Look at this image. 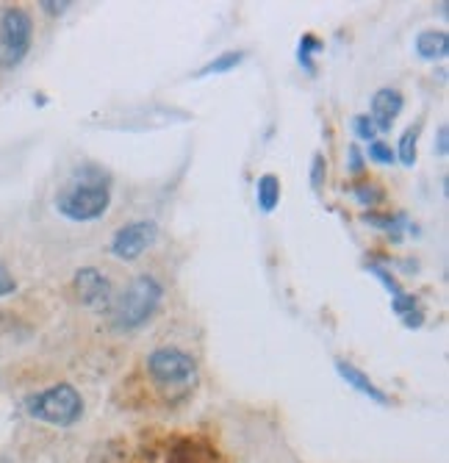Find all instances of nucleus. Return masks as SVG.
Here are the masks:
<instances>
[{
  "mask_svg": "<svg viewBox=\"0 0 449 463\" xmlns=\"http://www.w3.org/2000/svg\"><path fill=\"white\" fill-rule=\"evenodd\" d=\"M0 463H12V460H9L6 455H0Z\"/></svg>",
  "mask_w": 449,
  "mask_h": 463,
  "instance_id": "a878e982",
  "label": "nucleus"
},
{
  "mask_svg": "<svg viewBox=\"0 0 449 463\" xmlns=\"http://www.w3.org/2000/svg\"><path fill=\"white\" fill-rule=\"evenodd\" d=\"M336 372L344 377V381H347V386H352L358 394H363V397H369L372 402H380V405H386L388 402V397L372 383V377L369 374H363L355 364H350V361H336Z\"/></svg>",
  "mask_w": 449,
  "mask_h": 463,
  "instance_id": "9b49d317",
  "label": "nucleus"
},
{
  "mask_svg": "<svg viewBox=\"0 0 449 463\" xmlns=\"http://www.w3.org/2000/svg\"><path fill=\"white\" fill-rule=\"evenodd\" d=\"M256 200L261 212H275V205L280 203V181L275 175H261L256 184Z\"/></svg>",
  "mask_w": 449,
  "mask_h": 463,
  "instance_id": "ddd939ff",
  "label": "nucleus"
},
{
  "mask_svg": "<svg viewBox=\"0 0 449 463\" xmlns=\"http://www.w3.org/2000/svg\"><path fill=\"white\" fill-rule=\"evenodd\" d=\"M147 372L153 383L170 400L186 397L197 383V361L181 347H158L147 355Z\"/></svg>",
  "mask_w": 449,
  "mask_h": 463,
  "instance_id": "7ed1b4c3",
  "label": "nucleus"
},
{
  "mask_svg": "<svg viewBox=\"0 0 449 463\" xmlns=\"http://www.w3.org/2000/svg\"><path fill=\"white\" fill-rule=\"evenodd\" d=\"M155 239H158V225L155 222H147V220L128 222V225H122L114 233L111 256L119 259V261H136L155 244Z\"/></svg>",
  "mask_w": 449,
  "mask_h": 463,
  "instance_id": "423d86ee",
  "label": "nucleus"
},
{
  "mask_svg": "<svg viewBox=\"0 0 449 463\" xmlns=\"http://www.w3.org/2000/svg\"><path fill=\"white\" fill-rule=\"evenodd\" d=\"M324 175H328V161H324L322 153L313 156V164H311V186L313 189H322L324 186Z\"/></svg>",
  "mask_w": 449,
  "mask_h": 463,
  "instance_id": "412c9836",
  "label": "nucleus"
},
{
  "mask_svg": "<svg viewBox=\"0 0 449 463\" xmlns=\"http://www.w3.org/2000/svg\"><path fill=\"white\" fill-rule=\"evenodd\" d=\"M241 59H244V53H239V51H228V53H220L214 61H209L206 67H202L197 75H220V72H228V70H233L236 64H241Z\"/></svg>",
  "mask_w": 449,
  "mask_h": 463,
  "instance_id": "2eb2a0df",
  "label": "nucleus"
},
{
  "mask_svg": "<svg viewBox=\"0 0 449 463\" xmlns=\"http://www.w3.org/2000/svg\"><path fill=\"white\" fill-rule=\"evenodd\" d=\"M70 6H72L70 0H64V4H51V0H42V9H45L48 14H64Z\"/></svg>",
  "mask_w": 449,
  "mask_h": 463,
  "instance_id": "393cba45",
  "label": "nucleus"
},
{
  "mask_svg": "<svg viewBox=\"0 0 449 463\" xmlns=\"http://www.w3.org/2000/svg\"><path fill=\"white\" fill-rule=\"evenodd\" d=\"M363 222H369L386 233H397L402 228H407V217L405 214H363Z\"/></svg>",
  "mask_w": 449,
  "mask_h": 463,
  "instance_id": "dca6fc26",
  "label": "nucleus"
},
{
  "mask_svg": "<svg viewBox=\"0 0 449 463\" xmlns=\"http://www.w3.org/2000/svg\"><path fill=\"white\" fill-rule=\"evenodd\" d=\"M75 294L78 300L84 303L87 308H95V311H108L111 303H114V291H111V283L108 278L95 269V267H84L75 272Z\"/></svg>",
  "mask_w": 449,
  "mask_h": 463,
  "instance_id": "0eeeda50",
  "label": "nucleus"
},
{
  "mask_svg": "<svg viewBox=\"0 0 449 463\" xmlns=\"http://www.w3.org/2000/svg\"><path fill=\"white\" fill-rule=\"evenodd\" d=\"M347 156H350V161H347V166H350V173H352V175L363 173V166H366V158H363V153L358 150V145H350Z\"/></svg>",
  "mask_w": 449,
  "mask_h": 463,
  "instance_id": "5701e85b",
  "label": "nucleus"
},
{
  "mask_svg": "<svg viewBox=\"0 0 449 463\" xmlns=\"http://www.w3.org/2000/svg\"><path fill=\"white\" fill-rule=\"evenodd\" d=\"M449 53V36L446 31H422L416 36V56L425 61H438L446 59Z\"/></svg>",
  "mask_w": 449,
  "mask_h": 463,
  "instance_id": "f8f14e48",
  "label": "nucleus"
},
{
  "mask_svg": "<svg viewBox=\"0 0 449 463\" xmlns=\"http://www.w3.org/2000/svg\"><path fill=\"white\" fill-rule=\"evenodd\" d=\"M25 411L39 422L53 428H70L84 413V400L70 383H56L45 392H36L25 400Z\"/></svg>",
  "mask_w": 449,
  "mask_h": 463,
  "instance_id": "20e7f679",
  "label": "nucleus"
},
{
  "mask_svg": "<svg viewBox=\"0 0 449 463\" xmlns=\"http://www.w3.org/2000/svg\"><path fill=\"white\" fill-rule=\"evenodd\" d=\"M17 291V280H14V275L0 264V298H9V294H14Z\"/></svg>",
  "mask_w": 449,
  "mask_h": 463,
  "instance_id": "4be33fe9",
  "label": "nucleus"
},
{
  "mask_svg": "<svg viewBox=\"0 0 449 463\" xmlns=\"http://www.w3.org/2000/svg\"><path fill=\"white\" fill-rule=\"evenodd\" d=\"M416 139H419V128H407L399 139V147L394 150L397 158L405 164V166H414L416 164Z\"/></svg>",
  "mask_w": 449,
  "mask_h": 463,
  "instance_id": "4468645a",
  "label": "nucleus"
},
{
  "mask_svg": "<svg viewBox=\"0 0 449 463\" xmlns=\"http://www.w3.org/2000/svg\"><path fill=\"white\" fill-rule=\"evenodd\" d=\"M322 51V42L316 39V36H311V33H305L303 39H300V53H297V59H300V64L308 70V72H316V67H313V56Z\"/></svg>",
  "mask_w": 449,
  "mask_h": 463,
  "instance_id": "6ab92c4d",
  "label": "nucleus"
},
{
  "mask_svg": "<svg viewBox=\"0 0 449 463\" xmlns=\"http://www.w3.org/2000/svg\"><path fill=\"white\" fill-rule=\"evenodd\" d=\"M352 194H355V200L360 203V205H366V208H375V205H380L383 203V189L378 186V184H358V186H352Z\"/></svg>",
  "mask_w": 449,
  "mask_h": 463,
  "instance_id": "a211bd4d",
  "label": "nucleus"
},
{
  "mask_svg": "<svg viewBox=\"0 0 449 463\" xmlns=\"http://www.w3.org/2000/svg\"><path fill=\"white\" fill-rule=\"evenodd\" d=\"M352 131H355V137L363 139V142H375V137H378V128H375V122L369 119V114H358V117H352Z\"/></svg>",
  "mask_w": 449,
  "mask_h": 463,
  "instance_id": "aec40b11",
  "label": "nucleus"
},
{
  "mask_svg": "<svg viewBox=\"0 0 449 463\" xmlns=\"http://www.w3.org/2000/svg\"><path fill=\"white\" fill-rule=\"evenodd\" d=\"M33 23L31 14L20 6H6L0 12V67L14 70L31 51Z\"/></svg>",
  "mask_w": 449,
  "mask_h": 463,
  "instance_id": "39448f33",
  "label": "nucleus"
},
{
  "mask_svg": "<svg viewBox=\"0 0 449 463\" xmlns=\"http://www.w3.org/2000/svg\"><path fill=\"white\" fill-rule=\"evenodd\" d=\"M111 205L108 173L98 164H84L56 194V212L70 222H95L106 217Z\"/></svg>",
  "mask_w": 449,
  "mask_h": 463,
  "instance_id": "f257e3e1",
  "label": "nucleus"
},
{
  "mask_svg": "<svg viewBox=\"0 0 449 463\" xmlns=\"http://www.w3.org/2000/svg\"><path fill=\"white\" fill-rule=\"evenodd\" d=\"M446 139H449V128H446V125H441V128H438V142H435V153H438L441 158H444L446 150H449Z\"/></svg>",
  "mask_w": 449,
  "mask_h": 463,
  "instance_id": "b1692460",
  "label": "nucleus"
},
{
  "mask_svg": "<svg viewBox=\"0 0 449 463\" xmlns=\"http://www.w3.org/2000/svg\"><path fill=\"white\" fill-rule=\"evenodd\" d=\"M366 269H369V272H372V275H375V278L388 288L394 314H397V317H402L407 327H419V325H422V311L416 308V298H414V294H407L386 267H380V264H366Z\"/></svg>",
  "mask_w": 449,
  "mask_h": 463,
  "instance_id": "6e6552de",
  "label": "nucleus"
},
{
  "mask_svg": "<svg viewBox=\"0 0 449 463\" xmlns=\"http://www.w3.org/2000/svg\"><path fill=\"white\" fill-rule=\"evenodd\" d=\"M161 300H164V286L158 283V278H153L147 272L136 275L126 288L117 294L111 308H108L111 327L119 333L139 330L142 325H147L153 319Z\"/></svg>",
  "mask_w": 449,
  "mask_h": 463,
  "instance_id": "f03ea898",
  "label": "nucleus"
},
{
  "mask_svg": "<svg viewBox=\"0 0 449 463\" xmlns=\"http://www.w3.org/2000/svg\"><path fill=\"white\" fill-rule=\"evenodd\" d=\"M167 463H222V455L214 444L202 439H181L173 449Z\"/></svg>",
  "mask_w": 449,
  "mask_h": 463,
  "instance_id": "9d476101",
  "label": "nucleus"
},
{
  "mask_svg": "<svg viewBox=\"0 0 449 463\" xmlns=\"http://www.w3.org/2000/svg\"><path fill=\"white\" fill-rule=\"evenodd\" d=\"M363 158H369V161H375V164H380V166H391V164L397 161V153L391 150L388 142L375 139V142H369V147H366V156H363Z\"/></svg>",
  "mask_w": 449,
  "mask_h": 463,
  "instance_id": "f3484780",
  "label": "nucleus"
},
{
  "mask_svg": "<svg viewBox=\"0 0 449 463\" xmlns=\"http://www.w3.org/2000/svg\"><path fill=\"white\" fill-rule=\"evenodd\" d=\"M402 106H405V100H402V95L397 90H391V87L378 90L375 98H372V109H369V119L375 122V128L378 131H391V125L399 117Z\"/></svg>",
  "mask_w": 449,
  "mask_h": 463,
  "instance_id": "1a4fd4ad",
  "label": "nucleus"
}]
</instances>
